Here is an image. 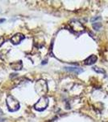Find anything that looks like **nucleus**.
I'll return each mask as SVG.
<instances>
[{"instance_id": "obj_1", "label": "nucleus", "mask_w": 108, "mask_h": 122, "mask_svg": "<svg viewBox=\"0 0 108 122\" xmlns=\"http://www.w3.org/2000/svg\"><path fill=\"white\" fill-rule=\"evenodd\" d=\"M7 105L8 107V110L11 112L17 111L19 108V103L17 99H15V98L12 96H8L7 99Z\"/></svg>"}, {"instance_id": "obj_2", "label": "nucleus", "mask_w": 108, "mask_h": 122, "mask_svg": "<svg viewBox=\"0 0 108 122\" xmlns=\"http://www.w3.org/2000/svg\"><path fill=\"white\" fill-rule=\"evenodd\" d=\"M48 99L44 97V96H43V97H41L40 99H39V101L35 104L34 107L37 111L42 112L46 109V107H48Z\"/></svg>"}, {"instance_id": "obj_3", "label": "nucleus", "mask_w": 108, "mask_h": 122, "mask_svg": "<svg viewBox=\"0 0 108 122\" xmlns=\"http://www.w3.org/2000/svg\"><path fill=\"white\" fill-rule=\"evenodd\" d=\"M47 83L44 81L43 80H40L39 81H37V83L36 84V86H35V90H36V93L39 94L40 95H44L45 94L47 93V91H48V86H44V87H43V86H44V85H46Z\"/></svg>"}, {"instance_id": "obj_4", "label": "nucleus", "mask_w": 108, "mask_h": 122, "mask_svg": "<svg viewBox=\"0 0 108 122\" xmlns=\"http://www.w3.org/2000/svg\"><path fill=\"white\" fill-rule=\"evenodd\" d=\"M24 39V36L22 34V33H15V35H13L11 38V42L13 43L14 45H18Z\"/></svg>"}, {"instance_id": "obj_5", "label": "nucleus", "mask_w": 108, "mask_h": 122, "mask_svg": "<svg viewBox=\"0 0 108 122\" xmlns=\"http://www.w3.org/2000/svg\"><path fill=\"white\" fill-rule=\"evenodd\" d=\"M97 59H98L97 56H95V55H92V56L88 57L86 60H85L84 64H85L86 65H92V64H94L96 61H97Z\"/></svg>"}, {"instance_id": "obj_6", "label": "nucleus", "mask_w": 108, "mask_h": 122, "mask_svg": "<svg viewBox=\"0 0 108 122\" xmlns=\"http://www.w3.org/2000/svg\"><path fill=\"white\" fill-rule=\"evenodd\" d=\"M10 66H11V68L14 70H20L21 68H23V63L21 60H19V61H17V62L11 63V64H10Z\"/></svg>"}, {"instance_id": "obj_7", "label": "nucleus", "mask_w": 108, "mask_h": 122, "mask_svg": "<svg viewBox=\"0 0 108 122\" xmlns=\"http://www.w3.org/2000/svg\"><path fill=\"white\" fill-rule=\"evenodd\" d=\"M65 70L69 71V72H74V73H76V74H79L83 72V70H82V68H76V67H65Z\"/></svg>"}, {"instance_id": "obj_8", "label": "nucleus", "mask_w": 108, "mask_h": 122, "mask_svg": "<svg viewBox=\"0 0 108 122\" xmlns=\"http://www.w3.org/2000/svg\"><path fill=\"white\" fill-rule=\"evenodd\" d=\"M82 24L78 22V21H74L73 23H72V29L74 30V32L77 33V31H79L80 33L84 32V28H78V26H80Z\"/></svg>"}, {"instance_id": "obj_9", "label": "nucleus", "mask_w": 108, "mask_h": 122, "mask_svg": "<svg viewBox=\"0 0 108 122\" xmlns=\"http://www.w3.org/2000/svg\"><path fill=\"white\" fill-rule=\"evenodd\" d=\"M93 69H94V71H95L96 72H98V73H103V74H105V73H106L105 70H103V68H98V67H94Z\"/></svg>"}, {"instance_id": "obj_10", "label": "nucleus", "mask_w": 108, "mask_h": 122, "mask_svg": "<svg viewBox=\"0 0 108 122\" xmlns=\"http://www.w3.org/2000/svg\"><path fill=\"white\" fill-rule=\"evenodd\" d=\"M101 27H102V24L99 22H96L95 24H93V28L95 29V30H99Z\"/></svg>"}, {"instance_id": "obj_11", "label": "nucleus", "mask_w": 108, "mask_h": 122, "mask_svg": "<svg viewBox=\"0 0 108 122\" xmlns=\"http://www.w3.org/2000/svg\"><path fill=\"white\" fill-rule=\"evenodd\" d=\"M101 16H96V17H93V18H91V20H90V21L91 22H94V21H96L98 20H101Z\"/></svg>"}, {"instance_id": "obj_12", "label": "nucleus", "mask_w": 108, "mask_h": 122, "mask_svg": "<svg viewBox=\"0 0 108 122\" xmlns=\"http://www.w3.org/2000/svg\"><path fill=\"white\" fill-rule=\"evenodd\" d=\"M3 42H4V38H3V37L0 36V46L3 44Z\"/></svg>"}, {"instance_id": "obj_13", "label": "nucleus", "mask_w": 108, "mask_h": 122, "mask_svg": "<svg viewBox=\"0 0 108 122\" xmlns=\"http://www.w3.org/2000/svg\"><path fill=\"white\" fill-rule=\"evenodd\" d=\"M4 21H5V19H0V24L4 22Z\"/></svg>"}]
</instances>
